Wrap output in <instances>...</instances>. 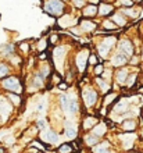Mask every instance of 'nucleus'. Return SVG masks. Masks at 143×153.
Masks as SVG:
<instances>
[{"label": "nucleus", "mask_w": 143, "mask_h": 153, "mask_svg": "<svg viewBox=\"0 0 143 153\" xmlns=\"http://www.w3.org/2000/svg\"><path fill=\"white\" fill-rule=\"evenodd\" d=\"M0 86L7 91L10 93H21L22 92V85H21V81L14 75H10V76H6L4 79L0 81Z\"/></svg>", "instance_id": "obj_1"}, {"label": "nucleus", "mask_w": 143, "mask_h": 153, "mask_svg": "<svg viewBox=\"0 0 143 153\" xmlns=\"http://www.w3.org/2000/svg\"><path fill=\"white\" fill-rule=\"evenodd\" d=\"M63 3L59 1V0H50L47 4H46V11L53 14V16H59L63 13Z\"/></svg>", "instance_id": "obj_2"}, {"label": "nucleus", "mask_w": 143, "mask_h": 153, "mask_svg": "<svg viewBox=\"0 0 143 153\" xmlns=\"http://www.w3.org/2000/svg\"><path fill=\"white\" fill-rule=\"evenodd\" d=\"M84 102L86 106H93L97 102V93L92 89H86L84 92Z\"/></svg>", "instance_id": "obj_3"}, {"label": "nucleus", "mask_w": 143, "mask_h": 153, "mask_svg": "<svg viewBox=\"0 0 143 153\" xmlns=\"http://www.w3.org/2000/svg\"><path fill=\"white\" fill-rule=\"evenodd\" d=\"M42 138H43L46 142H49V143H53V145L59 142V135H57V132L53 131V129H47V131L42 135Z\"/></svg>", "instance_id": "obj_4"}, {"label": "nucleus", "mask_w": 143, "mask_h": 153, "mask_svg": "<svg viewBox=\"0 0 143 153\" xmlns=\"http://www.w3.org/2000/svg\"><path fill=\"white\" fill-rule=\"evenodd\" d=\"M10 109H11V106L8 105V102L6 100L0 102V117L1 118H7L8 114H10Z\"/></svg>", "instance_id": "obj_5"}, {"label": "nucleus", "mask_w": 143, "mask_h": 153, "mask_svg": "<svg viewBox=\"0 0 143 153\" xmlns=\"http://www.w3.org/2000/svg\"><path fill=\"white\" fill-rule=\"evenodd\" d=\"M13 53H14V45H11V43L3 45V46L0 48V54H1V56H10Z\"/></svg>", "instance_id": "obj_6"}, {"label": "nucleus", "mask_w": 143, "mask_h": 153, "mask_svg": "<svg viewBox=\"0 0 143 153\" xmlns=\"http://www.w3.org/2000/svg\"><path fill=\"white\" fill-rule=\"evenodd\" d=\"M86 59H87V52H82L81 54H78V57H76V61H78V67H79L81 71L85 68V64H86Z\"/></svg>", "instance_id": "obj_7"}, {"label": "nucleus", "mask_w": 143, "mask_h": 153, "mask_svg": "<svg viewBox=\"0 0 143 153\" xmlns=\"http://www.w3.org/2000/svg\"><path fill=\"white\" fill-rule=\"evenodd\" d=\"M93 153H113V152L108 149L107 142H104V143H100V145L95 146L93 148Z\"/></svg>", "instance_id": "obj_8"}, {"label": "nucleus", "mask_w": 143, "mask_h": 153, "mask_svg": "<svg viewBox=\"0 0 143 153\" xmlns=\"http://www.w3.org/2000/svg\"><path fill=\"white\" fill-rule=\"evenodd\" d=\"M104 134H106V125L104 124H97L93 127V135H96V137H103Z\"/></svg>", "instance_id": "obj_9"}, {"label": "nucleus", "mask_w": 143, "mask_h": 153, "mask_svg": "<svg viewBox=\"0 0 143 153\" xmlns=\"http://www.w3.org/2000/svg\"><path fill=\"white\" fill-rule=\"evenodd\" d=\"M96 124H97V118H95V117H87L84 121V128L90 129V128H93Z\"/></svg>", "instance_id": "obj_10"}, {"label": "nucleus", "mask_w": 143, "mask_h": 153, "mask_svg": "<svg viewBox=\"0 0 143 153\" xmlns=\"http://www.w3.org/2000/svg\"><path fill=\"white\" fill-rule=\"evenodd\" d=\"M10 74V67L6 63H0V81L4 79Z\"/></svg>", "instance_id": "obj_11"}, {"label": "nucleus", "mask_w": 143, "mask_h": 153, "mask_svg": "<svg viewBox=\"0 0 143 153\" xmlns=\"http://www.w3.org/2000/svg\"><path fill=\"white\" fill-rule=\"evenodd\" d=\"M119 48H121V50H125V53H127L128 56H132V53H133V49H132L131 42H128V40H124Z\"/></svg>", "instance_id": "obj_12"}, {"label": "nucleus", "mask_w": 143, "mask_h": 153, "mask_svg": "<svg viewBox=\"0 0 143 153\" xmlns=\"http://www.w3.org/2000/svg\"><path fill=\"white\" fill-rule=\"evenodd\" d=\"M7 99L11 102L14 106H20V103H21V97H20V95H17V93H10L8 92L7 93Z\"/></svg>", "instance_id": "obj_13"}, {"label": "nucleus", "mask_w": 143, "mask_h": 153, "mask_svg": "<svg viewBox=\"0 0 143 153\" xmlns=\"http://www.w3.org/2000/svg\"><path fill=\"white\" fill-rule=\"evenodd\" d=\"M125 63H127V57L124 56V54H121V53H118L114 57V60H113V64L114 65H124Z\"/></svg>", "instance_id": "obj_14"}, {"label": "nucleus", "mask_w": 143, "mask_h": 153, "mask_svg": "<svg viewBox=\"0 0 143 153\" xmlns=\"http://www.w3.org/2000/svg\"><path fill=\"white\" fill-rule=\"evenodd\" d=\"M128 110V103L125 100H119V103L115 106L114 111L115 113H124V111H127Z\"/></svg>", "instance_id": "obj_15"}, {"label": "nucleus", "mask_w": 143, "mask_h": 153, "mask_svg": "<svg viewBox=\"0 0 143 153\" xmlns=\"http://www.w3.org/2000/svg\"><path fill=\"white\" fill-rule=\"evenodd\" d=\"M97 142H99V138L96 137V135H93V134H92V135H86V137H85V143H86V145H89V146H95Z\"/></svg>", "instance_id": "obj_16"}, {"label": "nucleus", "mask_w": 143, "mask_h": 153, "mask_svg": "<svg viewBox=\"0 0 143 153\" xmlns=\"http://www.w3.org/2000/svg\"><path fill=\"white\" fill-rule=\"evenodd\" d=\"M65 135L68 138H75L76 137V128L75 127H65Z\"/></svg>", "instance_id": "obj_17"}, {"label": "nucleus", "mask_w": 143, "mask_h": 153, "mask_svg": "<svg viewBox=\"0 0 143 153\" xmlns=\"http://www.w3.org/2000/svg\"><path fill=\"white\" fill-rule=\"evenodd\" d=\"M111 11H113L111 6H107V4H102V6H100L99 13L102 14V16H106V14H108V13H111Z\"/></svg>", "instance_id": "obj_18"}, {"label": "nucleus", "mask_w": 143, "mask_h": 153, "mask_svg": "<svg viewBox=\"0 0 143 153\" xmlns=\"http://www.w3.org/2000/svg\"><path fill=\"white\" fill-rule=\"evenodd\" d=\"M59 153H72V148L68 143H64L59 148Z\"/></svg>", "instance_id": "obj_19"}, {"label": "nucleus", "mask_w": 143, "mask_h": 153, "mask_svg": "<svg viewBox=\"0 0 143 153\" xmlns=\"http://www.w3.org/2000/svg\"><path fill=\"white\" fill-rule=\"evenodd\" d=\"M127 74H128L127 70H121V71H118V74H117V79H118V82H125V79H127Z\"/></svg>", "instance_id": "obj_20"}, {"label": "nucleus", "mask_w": 143, "mask_h": 153, "mask_svg": "<svg viewBox=\"0 0 143 153\" xmlns=\"http://www.w3.org/2000/svg\"><path fill=\"white\" fill-rule=\"evenodd\" d=\"M33 84H35L38 88L43 86V76L39 75V74H38V75H35V76H33Z\"/></svg>", "instance_id": "obj_21"}, {"label": "nucleus", "mask_w": 143, "mask_h": 153, "mask_svg": "<svg viewBox=\"0 0 143 153\" xmlns=\"http://www.w3.org/2000/svg\"><path fill=\"white\" fill-rule=\"evenodd\" d=\"M96 13H97V7L89 6V7H86V10H85V16H95Z\"/></svg>", "instance_id": "obj_22"}, {"label": "nucleus", "mask_w": 143, "mask_h": 153, "mask_svg": "<svg viewBox=\"0 0 143 153\" xmlns=\"http://www.w3.org/2000/svg\"><path fill=\"white\" fill-rule=\"evenodd\" d=\"M115 99H117V93H110V95H107V96H106V99H104V105L111 103V102L115 100Z\"/></svg>", "instance_id": "obj_23"}, {"label": "nucleus", "mask_w": 143, "mask_h": 153, "mask_svg": "<svg viewBox=\"0 0 143 153\" xmlns=\"http://www.w3.org/2000/svg\"><path fill=\"white\" fill-rule=\"evenodd\" d=\"M124 128H125V129H135V121H133V120L125 121V124H124Z\"/></svg>", "instance_id": "obj_24"}, {"label": "nucleus", "mask_w": 143, "mask_h": 153, "mask_svg": "<svg viewBox=\"0 0 143 153\" xmlns=\"http://www.w3.org/2000/svg\"><path fill=\"white\" fill-rule=\"evenodd\" d=\"M97 84H99V85H100V88L103 89L104 92H107L108 89H110V86H108V85H107V84H106V82H104V81H103V79H100V78H99V79H97Z\"/></svg>", "instance_id": "obj_25"}, {"label": "nucleus", "mask_w": 143, "mask_h": 153, "mask_svg": "<svg viewBox=\"0 0 143 153\" xmlns=\"http://www.w3.org/2000/svg\"><path fill=\"white\" fill-rule=\"evenodd\" d=\"M82 27H84V29H93L95 28V24H93V22H89V21H84V22H82Z\"/></svg>", "instance_id": "obj_26"}, {"label": "nucleus", "mask_w": 143, "mask_h": 153, "mask_svg": "<svg viewBox=\"0 0 143 153\" xmlns=\"http://www.w3.org/2000/svg\"><path fill=\"white\" fill-rule=\"evenodd\" d=\"M114 20H115V22H117V24H119V25L125 24V20H124V17H121V16H115Z\"/></svg>", "instance_id": "obj_27"}, {"label": "nucleus", "mask_w": 143, "mask_h": 153, "mask_svg": "<svg viewBox=\"0 0 143 153\" xmlns=\"http://www.w3.org/2000/svg\"><path fill=\"white\" fill-rule=\"evenodd\" d=\"M38 127H39V128H42V129H44V128H46V121H44V120H39V121H38Z\"/></svg>", "instance_id": "obj_28"}, {"label": "nucleus", "mask_w": 143, "mask_h": 153, "mask_svg": "<svg viewBox=\"0 0 143 153\" xmlns=\"http://www.w3.org/2000/svg\"><path fill=\"white\" fill-rule=\"evenodd\" d=\"M74 3H75L78 7H81V6L84 4V0H74Z\"/></svg>", "instance_id": "obj_29"}, {"label": "nucleus", "mask_w": 143, "mask_h": 153, "mask_svg": "<svg viewBox=\"0 0 143 153\" xmlns=\"http://www.w3.org/2000/svg\"><path fill=\"white\" fill-rule=\"evenodd\" d=\"M95 71H96V74H100V73H102V71H103V68H102V65H97V67L95 68Z\"/></svg>", "instance_id": "obj_30"}, {"label": "nucleus", "mask_w": 143, "mask_h": 153, "mask_svg": "<svg viewBox=\"0 0 143 153\" xmlns=\"http://www.w3.org/2000/svg\"><path fill=\"white\" fill-rule=\"evenodd\" d=\"M104 27H106V28H114V25H113L111 22H106V24H104Z\"/></svg>", "instance_id": "obj_31"}, {"label": "nucleus", "mask_w": 143, "mask_h": 153, "mask_svg": "<svg viewBox=\"0 0 143 153\" xmlns=\"http://www.w3.org/2000/svg\"><path fill=\"white\" fill-rule=\"evenodd\" d=\"M0 153H6V148H0Z\"/></svg>", "instance_id": "obj_32"}, {"label": "nucleus", "mask_w": 143, "mask_h": 153, "mask_svg": "<svg viewBox=\"0 0 143 153\" xmlns=\"http://www.w3.org/2000/svg\"><path fill=\"white\" fill-rule=\"evenodd\" d=\"M142 91H143V89H142Z\"/></svg>", "instance_id": "obj_33"}]
</instances>
